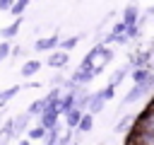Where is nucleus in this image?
I'll use <instances>...</instances> for the list:
<instances>
[{
	"label": "nucleus",
	"mask_w": 154,
	"mask_h": 145,
	"mask_svg": "<svg viewBox=\"0 0 154 145\" xmlns=\"http://www.w3.org/2000/svg\"><path fill=\"white\" fill-rule=\"evenodd\" d=\"M38 70V60H31V63H26L24 68H22V75H31V72H36Z\"/></svg>",
	"instance_id": "9b49d317"
},
{
	"label": "nucleus",
	"mask_w": 154,
	"mask_h": 145,
	"mask_svg": "<svg viewBox=\"0 0 154 145\" xmlns=\"http://www.w3.org/2000/svg\"><path fill=\"white\" fill-rule=\"evenodd\" d=\"M89 128H91V116H84L79 123V130H89Z\"/></svg>",
	"instance_id": "dca6fc26"
},
{
	"label": "nucleus",
	"mask_w": 154,
	"mask_h": 145,
	"mask_svg": "<svg viewBox=\"0 0 154 145\" xmlns=\"http://www.w3.org/2000/svg\"><path fill=\"white\" fill-rule=\"evenodd\" d=\"M152 126H154V116H152Z\"/></svg>",
	"instance_id": "412c9836"
},
{
	"label": "nucleus",
	"mask_w": 154,
	"mask_h": 145,
	"mask_svg": "<svg viewBox=\"0 0 154 145\" xmlns=\"http://www.w3.org/2000/svg\"><path fill=\"white\" fill-rule=\"evenodd\" d=\"M65 63H67V53H65V51H63V53H53V56L48 58V65H51V68H63Z\"/></svg>",
	"instance_id": "f03ea898"
},
{
	"label": "nucleus",
	"mask_w": 154,
	"mask_h": 145,
	"mask_svg": "<svg viewBox=\"0 0 154 145\" xmlns=\"http://www.w3.org/2000/svg\"><path fill=\"white\" fill-rule=\"evenodd\" d=\"M125 72H128V68H118V70H116V72L111 75V87H116V85L120 82V77H123Z\"/></svg>",
	"instance_id": "9d476101"
},
{
	"label": "nucleus",
	"mask_w": 154,
	"mask_h": 145,
	"mask_svg": "<svg viewBox=\"0 0 154 145\" xmlns=\"http://www.w3.org/2000/svg\"><path fill=\"white\" fill-rule=\"evenodd\" d=\"M152 87H154V77H152V80H149V82H147V85H135V87H132V89H130V92H128V97H125V99H123V104H132V102H135V99H140V97H142V94H144V92H149V89H152Z\"/></svg>",
	"instance_id": "f257e3e1"
},
{
	"label": "nucleus",
	"mask_w": 154,
	"mask_h": 145,
	"mask_svg": "<svg viewBox=\"0 0 154 145\" xmlns=\"http://www.w3.org/2000/svg\"><path fill=\"white\" fill-rule=\"evenodd\" d=\"M7 51H10V44H7V41H2V44H0V60L7 56Z\"/></svg>",
	"instance_id": "a211bd4d"
},
{
	"label": "nucleus",
	"mask_w": 154,
	"mask_h": 145,
	"mask_svg": "<svg viewBox=\"0 0 154 145\" xmlns=\"http://www.w3.org/2000/svg\"><path fill=\"white\" fill-rule=\"evenodd\" d=\"M0 10H12V0H0Z\"/></svg>",
	"instance_id": "aec40b11"
},
{
	"label": "nucleus",
	"mask_w": 154,
	"mask_h": 145,
	"mask_svg": "<svg viewBox=\"0 0 154 145\" xmlns=\"http://www.w3.org/2000/svg\"><path fill=\"white\" fill-rule=\"evenodd\" d=\"M53 46H58V36H51V39H41V41H36V48H38V51H48V48H53Z\"/></svg>",
	"instance_id": "423d86ee"
},
{
	"label": "nucleus",
	"mask_w": 154,
	"mask_h": 145,
	"mask_svg": "<svg viewBox=\"0 0 154 145\" xmlns=\"http://www.w3.org/2000/svg\"><path fill=\"white\" fill-rule=\"evenodd\" d=\"M132 80H135V85H147V82L152 80V75H149L147 70H135V72H132Z\"/></svg>",
	"instance_id": "0eeeda50"
},
{
	"label": "nucleus",
	"mask_w": 154,
	"mask_h": 145,
	"mask_svg": "<svg viewBox=\"0 0 154 145\" xmlns=\"http://www.w3.org/2000/svg\"><path fill=\"white\" fill-rule=\"evenodd\" d=\"M130 118H132V116H125V118H123V121H120V123L116 126V130H123V128H125V126L130 123Z\"/></svg>",
	"instance_id": "6ab92c4d"
},
{
	"label": "nucleus",
	"mask_w": 154,
	"mask_h": 145,
	"mask_svg": "<svg viewBox=\"0 0 154 145\" xmlns=\"http://www.w3.org/2000/svg\"><path fill=\"white\" fill-rule=\"evenodd\" d=\"M17 92H19V87H10V89L0 92V104H5V102H7V99H10L12 94H17Z\"/></svg>",
	"instance_id": "f8f14e48"
},
{
	"label": "nucleus",
	"mask_w": 154,
	"mask_h": 145,
	"mask_svg": "<svg viewBox=\"0 0 154 145\" xmlns=\"http://www.w3.org/2000/svg\"><path fill=\"white\" fill-rule=\"evenodd\" d=\"M82 111L79 109H72V111H67V126H77V123H82Z\"/></svg>",
	"instance_id": "1a4fd4ad"
},
{
	"label": "nucleus",
	"mask_w": 154,
	"mask_h": 145,
	"mask_svg": "<svg viewBox=\"0 0 154 145\" xmlns=\"http://www.w3.org/2000/svg\"><path fill=\"white\" fill-rule=\"evenodd\" d=\"M43 133H46V130H43V128H41V126H38V128H34V130H31V133H29V135H31V138H34V140H38V138H43Z\"/></svg>",
	"instance_id": "f3484780"
},
{
	"label": "nucleus",
	"mask_w": 154,
	"mask_h": 145,
	"mask_svg": "<svg viewBox=\"0 0 154 145\" xmlns=\"http://www.w3.org/2000/svg\"><path fill=\"white\" fill-rule=\"evenodd\" d=\"M135 19H137V7L135 5H128L125 7V24L128 27H135Z\"/></svg>",
	"instance_id": "39448f33"
},
{
	"label": "nucleus",
	"mask_w": 154,
	"mask_h": 145,
	"mask_svg": "<svg viewBox=\"0 0 154 145\" xmlns=\"http://www.w3.org/2000/svg\"><path fill=\"white\" fill-rule=\"evenodd\" d=\"M55 116H58V109L55 106H48V111L41 116V121H43V126H48V128H53L55 126Z\"/></svg>",
	"instance_id": "7ed1b4c3"
},
{
	"label": "nucleus",
	"mask_w": 154,
	"mask_h": 145,
	"mask_svg": "<svg viewBox=\"0 0 154 145\" xmlns=\"http://www.w3.org/2000/svg\"><path fill=\"white\" fill-rule=\"evenodd\" d=\"M77 41H79V36H70V39H65L60 46H63V51H70L72 46H77Z\"/></svg>",
	"instance_id": "4468645a"
},
{
	"label": "nucleus",
	"mask_w": 154,
	"mask_h": 145,
	"mask_svg": "<svg viewBox=\"0 0 154 145\" xmlns=\"http://www.w3.org/2000/svg\"><path fill=\"white\" fill-rule=\"evenodd\" d=\"M103 99H106V97H103V92L94 94V97H91V104H89V109H91V111H101V109H103Z\"/></svg>",
	"instance_id": "6e6552de"
},
{
	"label": "nucleus",
	"mask_w": 154,
	"mask_h": 145,
	"mask_svg": "<svg viewBox=\"0 0 154 145\" xmlns=\"http://www.w3.org/2000/svg\"><path fill=\"white\" fill-rule=\"evenodd\" d=\"M26 126H29V114L17 116V118H14V135H19L22 130H26Z\"/></svg>",
	"instance_id": "20e7f679"
},
{
	"label": "nucleus",
	"mask_w": 154,
	"mask_h": 145,
	"mask_svg": "<svg viewBox=\"0 0 154 145\" xmlns=\"http://www.w3.org/2000/svg\"><path fill=\"white\" fill-rule=\"evenodd\" d=\"M26 2H29V0H17V2L12 5V14H22V10L26 7Z\"/></svg>",
	"instance_id": "2eb2a0df"
},
{
	"label": "nucleus",
	"mask_w": 154,
	"mask_h": 145,
	"mask_svg": "<svg viewBox=\"0 0 154 145\" xmlns=\"http://www.w3.org/2000/svg\"><path fill=\"white\" fill-rule=\"evenodd\" d=\"M19 24H22V17H19V19H17V22H14L12 27H7V29H2L0 34H2V36H12V34H14L17 29H19Z\"/></svg>",
	"instance_id": "ddd939ff"
}]
</instances>
